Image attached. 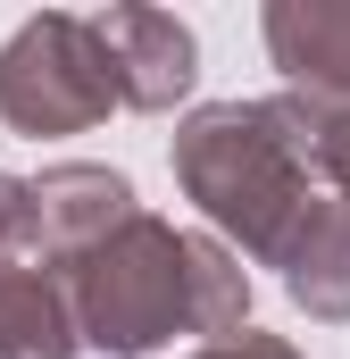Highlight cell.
Instances as JSON below:
<instances>
[{"mask_svg":"<svg viewBox=\"0 0 350 359\" xmlns=\"http://www.w3.org/2000/svg\"><path fill=\"white\" fill-rule=\"evenodd\" d=\"M267 50L292 84H309V100L350 109V0H275Z\"/></svg>","mask_w":350,"mask_h":359,"instance_id":"cell-5","label":"cell"},{"mask_svg":"<svg viewBox=\"0 0 350 359\" xmlns=\"http://www.w3.org/2000/svg\"><path fill=\"white\" fill-rule=\"evenodd\" d=\"M309 109V151H317V176L334 192V209L350 217V109H326V100H300Z\"/></svg>","mask_w":350,"mask_h":359,"instance_id":"cell-9","label":"cell"},{"mask_svg":"<svg viewBox=\"0 0 350 359\" xmlns=\"http://www.w3.org/2000/svg\"><path fill=\"white\" fill-rule=\"evenodd\" d=\"M192 359H300V351L275 343V334H251V326H242V334H225V343H209V351H192Z\"/></svg>","mask_w":350,"mask_h":359,"instance_id":"cell-10","label":"cell"},{"mask_svg":"<svg viewBox=\"0 0 350 359\" xmlns=\"http://www.w3.org/2000/svg\"><path fill=\"white\" fill-rule=\"evenodd\" d=\"M76 343H84V326H76V301L50 276V259H25L0 276V359H76Z\"/></svg>","mask_w":350,"mask_h":359,"instance_id":"cell-6","label":"cell"},{"mask_svg":"<svg viewBox=\"0 0 350 359\" xmlns=\"http://www.w3.org/2000/svg\"><path fill=\"white\" fill-rule=\"evenodd\" d=\"M25 259H50V243H42V209H34V184L0 176V276L25 268Z\"/></svg>","mask_w":350,"mask_h":359,"instance_id":"cell-8","label":"cell"},{"mask_svg":"<svg viewBox=\"0 0 350 359\" xmlns=\"http://www.w3.org/2000/svg\"><path fill=\"white\" fill-rule=\"evenodd\" d=\"M175 176L251 259H267L284 276L334 209L300 100H217V109H200L175 134Z\"/></svg>","mask_w":350,"mask_h":359,"instance_id":"cell-1","label":"cell"},{"mask_svg":"<svg viewBox=\"0 0 350 359\" xmlns=\"http://www.w3.org/2000/svg\"><path fill=\"white\" fill-rule=\"evenodd\" d=\"M92 25H100V50H108V67H117L125 109H175V100L192 92L200 42H192L183 17H167V8H100Z\"/></svg>","mask_w":350,"mask_h":359,"instance_id":"cell-4","label":"cell"},{"mask_svg":"<svg viewBox=\"0 0 350 359\" xmlns=\"http://www.w3.org/2000/svg\"><path fill=\"white\" fill-rule=\"evenodd\" d=\"M34 209H42V243L50 251H92L100 234H117L134 217V184L108 176V168H50L34 184Z\"/></svg>","mask_w":350,"mask_h":359,"instance_id":"cell-7","label":"cell"},{"mask_svg":"<svg viewBox=\"0 0 350 359\" xmlns=\"http://www.w3.org/2000/svg\"><path fill=\"white\" fill-rule=\"evenodd\" d=\"M67 301H76V326L84 343L134 359L159 351L175 334H242V309H251V284L242 268L200 243V234H175L159 217H125L117 234H100L92 251H76V276H67Z\"/></svg>","mask_w":350,"mask_h":359,"instance_id":"cell-2","label":"cell"},{"mask_svg":"<svg viewBox=\"0 0 350 359\" xmlns=\"http://www.w3.org/2000/svg\"><path fill=\"white\" fill-rule=\"evenodd\" d=\"M117 67L92 17H25L0 42V126L17 134H84L117 109Z\"/></svg>","mask_w":350,"mask_h":359,"instance_id":"cell-3","label":"cell"}]
</instances>
